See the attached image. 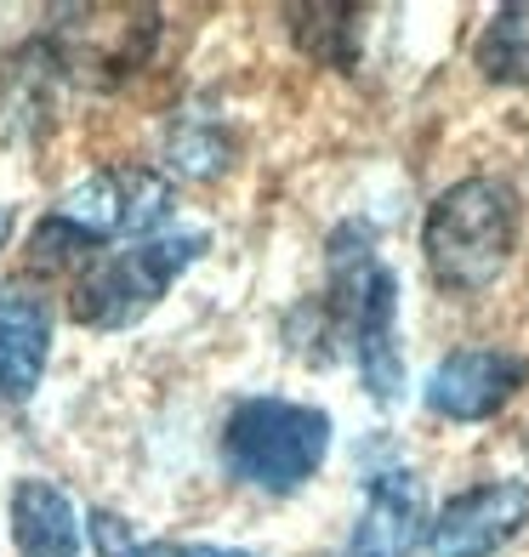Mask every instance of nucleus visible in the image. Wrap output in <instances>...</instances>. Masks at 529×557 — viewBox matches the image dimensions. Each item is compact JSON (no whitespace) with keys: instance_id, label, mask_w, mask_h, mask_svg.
I'll list each match as a JSON object with an SVG mask.
<instances>
[{"instance_id":"1","label":"nucleus","mask_w":529,"mask_h":557,"mask_svg":"<svg viewBox=\"0 0 529 557\" xmlns=\"http://www.w3.org/2000/svg\"><path fill=\"white\" fill-rule=\"evenodd\" d=\"M319 347H342L376 404L405 398V347H398V273L365 222H342L324 239Z\"/></svg>"},{"instance_id":"2","label":"nucleus","mask_w":529,"mask_h":557,"mask_svg":"<svg viewBox=\"0 0 529 557\" xmlns=\"http://www.w3.org/2000/svg\"><path fill=\"white\" fill-rule=\"evenodd\" d=\"M176 222V194L160 171L143 165H103L81 176L69 194H58V206L35 222L29 234V262L40 273H81L103 250H120L155 227Z\"/></svg>"},{"instance_id":"3","label":"nucleus","mask_w":529,"mask_h":557,"mask_svg":"<svg viewBox=\"0 0 529 557\" xmlns=\"http://www.w3.org/2000/svg\"><path fill=\"white\" fill-rule=\"evenodd\" d=\"M518 227H524V206L507 176L478 171L450 183L421 216V257L433 285L456 296L490 290L518 250Z\"/></svg>"},{"instance_id":"4","label":"nucleus","mask_w":529,"mask_h":557,"mask_svg":"<svg viewBox=\"0 0 529 557\" xmlns=\"http://www.w3.org/2000/svg\"><path fill=\"white\" fill-rule=\"evenodd\" d=\"M211 250V234L199 222H165L155 234H143L120 250H103L97 262H86L69 285V313L86 331H132L171 296V285L183 278L199 257Z\"/></svg>"},{"instance_id":"5","label":"nucleus","mask_w":529,"mask_h":557,"mask_svg":"<svg viewBox=\"0 0 529 557\" xmlns=\"http://www.w3.org/2000/svg\"><path fill=\"white\" fill-rule=\"evenodd\" d=\"M336 438L331 410L280 393H250L222 421V467L257 495H291L324 467Z\"/></svg>"},{"instance_id":"6","label":"nucleus","mask_w":529,"mask_h":557,"mask_svg":"<svg viewBox=\"0 0 529 557\" xmlns=\"http://www.w3.org/2000/svg\"><path fill=\"white\" fill-rule=\"evenodd\" d=\"M40 46L58 63L63 86L120 91L160 52V12L155 7H63L40 29Z\"/></svg>"},{"instance_id":"7","label":"nucleus","mask_w":529,"mask_h":557,"mask_svg":"<svg viewBox=\"0 0 529 557\" xmlns=\"http://www.w3.org/2000/svg\"><path fill=\"white\" fill-rule=\"evenodd\" d=\"M529 523V484L518 478H490L439 506L427 523V557H495L513 546Z\"/></svg>"},{"instance_id":"8","label":"nucleus","mask_w":529,"mask_h":557,"mask_svg":"<svg viewBox=\"0 0 529 557\" xmlns=\"http://www.w3.org/2000/svg\"><path fill=\"white\" fill-rule=\"evenodd\" d=\"M529 359L513 347H456L427 375V410L444 421H490L524 393Z\"/></svg>"},{"instance_id":"9","label":"nucleus","mask_w":529,"mask_h":557,"mask_svg":"<svg viewBox=\"0 0 529 557\" xmlns=\"http://www.w3.org/2000/svg\"><path fill=\"white\" fill-rule=\"evenodd\" d=\"M52 359V296L35 278L0 285V404H29Z\"/></svg>"},{"instance_id":"10","label":"nucleus","mask_w":529,"mask_h":557,"mask_svg":"<svg viewBox=\"0 0 529 557\" xmlns=\"http://www.w3.org/2000/svg\"><path fill=\"white\" fill-rule=\"evenodd\" d=\"M427 535L421 523V484L410 467H382L365 484V506L353 518L347 557H416Z\"/></svg>"},{"instance_id":"11","label":"nucleus","mask_w":529,"mask_h":557,"mask_svg":"<svg viewBox=\"0 0 529 557\" xmlns=\"http://www.w3.org/2000/svg\"><path fill=\"white\" fill-rule=\"evenodd\" d=\"M58 91H63V74L46 58L40 35L29 46H17V52H7L0 58V137L7 143L46 137V125L58 114Z\"/></svg>"},{"instance_id":"12","label":"nucleus","mask_w":529,"mask_h":557,"mask_svg":"<svg viewBox=\"0 0 529 557\" xmlns=\"http://www.w3.org/2000/svg\"><path fill=\"white\" fill-rule=\"evenodd\" d=\"M12 546L17 557H86L81 512L52 478H17L12 484Z\"/></svg>"},{"instance_id":"13","label":"nucleus","mask_w":529,"mask_h":557,"mask_svg":"<svg viewBox=\"0 0 529 557\" xmlns=\"http://www.w3.org/2000/svg\"><path fill=\"white\" fill-rule=\"evenodd\" d=\"M165 183L171 176H194V183H211V176H222L234 165V137L222 132V120H206V114H176L165 125Z\"/></svg>"},{"instance_id":"14","label":"nucleus","mask_w":529,"mask_h":557,"mask_svg":"<svg viewBox=\"0 0 529 557\" xmlns=\"http://www.w3.org/2000/svg\"><path fill=\"white\" fill-rule=\"evenodd\" d=\"M472 69L490 86H529V0L490 12L472 40Z\"/></svg>"},{"instance_id":"15","label":"nucleus","mask_w":529,"mask_h":557,"mask_svg":"<svg viewBox=\"0 0 529 557\" xmlns=\"http://www.w3.org/2000/svg\"><path fill=\"white\" fill-rule=\"evenodd\" d=\"M285 23L296 46L331 69H353L359 58V23H365V7H285Z\"/></svg>"},{"instance_id":"16","label":"nucleus","mask_w":529,"mask_h":557,"mask_svg":"<svg viewBox=\"0 0 529 557\" xmlns=\"http://www.w3.org/2000/svg\"><path fill=\"white\" fill-rule=\"evenodd\" d=\"M125 557H257L239 546H211V541H132Z\"/></svg>"},{"instance_id":"17","label":"nucleus","mask_w":529,"mask_h":557,"mask_svg":"<svg viewBox=\"0 0 529 557\" xmlns=\"http://www.w3.org/2000/svg\"><path fill=\"white\" fill-rule=\"evenodd\" d=\"M12 239V206H0V245Z\"/></svg>"}]
</instances>
